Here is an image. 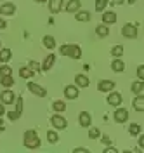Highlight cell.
<instances>
[{"label":"cell","mask_w":144,"mask_h":153,"mask_svg":"<svg viewBox=\"0 0 144 153\" xmlns=\"http://www.w3.org/2000/svg\"><path fill=\"white\" fill-rule=\"evenodd\" d=\"M23 143H24V146H26L28 150H37L40 144H42V141H40V137L37 136V132H35L33 129H30V131L24 132V139H23Z\"/></svg>","instance_id":"obj_1"},{"label":"cell","mask_w":144,"mask_h":153,"mask_svg":"<svg viewBox=\"0 0 144 153\" xmlns=\"http://www.w3.org/2000/svg\"><path fill=\"white\" fill-rule=\"evenodd\" d=\"M59 52H61L63 56H69V57H73V59H80V57H82V49H80L78 44L61 45V47H59Z\"/></svg>","instance_id":"obj_2"},{"label":"cell","mask_w":144,"mask_h":153,"mask_svg":"<svg viewBox=\"0 0 144 153\" xmlns=\"http://www.w3.org/2000/svg\"><path fill=\"white\" fill-rule=\"evenodd\" d=\"M122 35L125 38H137V35H139V25L137 23H127V25H123Z\"/></svg>","instance_id":"obj_3"},{"label":"cell","mask_w":144,"mask_h":153,"mask_svg":"<svg viewBox=\"0 0 144 153\" xmlns=\"http://www.w3.org/2000/svg\"><path fill=\"white\" fill-rule=\"evenodd\" d=\"M50 124H52V127L56 131H63V129L68 127V120L64 117H61V115H52L50 117Z\"/></svg>","instance_id":"obj_4"},{"label":"cell","mask_w":144,"mask_h":153,"mask_svg":"<svg viewBox=\"0 0 144 153\" xmlns=\"http://www.w3.org/2000/svg\"><path fill=\"white\" fill-rule=\"evenodd\" d=\"M113 118H115L116 124H125V122L128 120V111H127L125 108H120V106H116L115 113H113Z\"/></svg>","instance_id":"obj_5"},{"label":"cell","mask_w":144,"mask_h":153,"mask_svg":"<svg viewBox=\"0 0 144 153\" xmlns=\"http://www.w3.org/2000/svg\"><path fill=\"white\" fill-rule=\"evenodd\" d=\"M122 99H123V97H122L120 92H116V91H109L106 101H108V105H111V106H115V108H116V106L122 105Z\"/></svg>","instance_id":"obj_6"},{"label":"cell","mask_w":144,"mask_h":153,"mask_svg":"<svg viewBox=\"0 0 144 153\" xmlns=\"http://www.w3.org/2000/svg\"><path fill=\"white\" fill-rule=\"evenodd\" d=\"M28 91H31L33 94L38 96V97H45V96H47V91H45L42 85L35 84V82H28Z\"/></svg>","instance_id":"obj_7"},{"label":"cell","mask_w":144,"mask_h":153,"mask_svg":"<svg viewBox=\"0 0 144 153\" xmlns=\"http://www.w3.org/2000/svg\"><path fill=\"white\" fill-rule=\"evenodd\" d=\"M16 14V5L10 4V2H5L0 5V16H14Z\"/></svg>","instance_id":"obj_8"},{"label":"cell","mask_w":144,"mask_h":153,"mask_svg":"<svg viewBox=\"0 0 144 153\" xmlns=\"http://www.w3.org/2000/svg\"><path fill=\"white\" fill-rule=\"evenodd\" d=\"M78 89H80L78 85H66L64 87V97L66 99H77L78 94H80Z\"/></svg>","instance_id":"obj_9"},{"label":"cell","mask_w":144,"mask_h":153,"mask_svg":"<svg viewBox=\"0 0 144 153\" xmlns=\"http://www.w3.org/2000/svg\"><path fill=\"white\" fill-rule=\"evenodd\" d=\"M116 23V12L113 10H104L103 12V25L109 26V25H115Z\"/></svg>","instance_id":"obj_10"},{"label":"cell","mask_w":144,"mask_h":153,"mask_svg":"<svg viewBox=\"0 0 144 153\" xmlns=\"http://www.w3.org/2000/svg\"><path fill=\"white\" fill-rule=\"evenodd\" d=\"M78 124L82 125V127H90L92 124V117L89 111H82V113L78 115Z\"/></svg>","instance_id":"obj_11"},{"label":"cell","mask_w":144,"mask_h":153,"mask_svg":"<svg viewBox=\"0 0 144 153\" xmlns=\"http://www.w3.org/2000/svg\"><path fill=\"white\" fill-rule=\"evenodd\" d=\"M80 7H82V2H80V0H69L66 5H64V10L69 12V14H71V12L75 14V12L80 10Z\"/></svg>","instance_id":"obj_12"},{"label":"cell","mask_w":144,"mask_h":153,"mask_svg":"<svg viewBox=\"0 0 144 153\" xmlns=\"http://www.w3.org/2000/svg\"><path fill=\"white\" fill-rule=\"evenodd\" d=\"M97 89H99L101 92H109V91L115 89V82H113V80H101V82L97 84Z\"/></svg>","instance_id":"obj_13"},{"label":"cell","mask_w":144,"mask_h":153,"mask_svg":"<svg viewBox=\"0 0 144 153\" xmlns=\"http://www.w3.org/2000/svg\"><path fill=\"white\" fill-rule=\"evenodd\" d=\"M132 106H134V110L135 111H144V96H141V94H137L134 97V101H132Z\"/></svg>","instance_id":"obj_14"},{"label":"cell","mask_w":144,"mask_h":153,"mask_svg":"<svg viewBox=\"0 0 144 153\" xmlns=\"http://www.w3.org/2000/svg\"><path fill=\"white\" fill-rule=\"evenodd\" d=\"M0 99L4 105H12L14 103V91H4L0 94Z\"/></svg>","instance_id":"obj_15"},{"label":"cell","mask_w":144,"mask_h":153,"mask_svg":"<svg viewBox=\"0 0 144 153\" xmlns=\"http://www.w3.org/2000/svg\"><path fill=\"white\" fill-rule=\"evenodd\" d=\"M75 82H77V85L80 87V89H83V87H89V84H90L89 76L83 75V73H78V75L75 76Z\"/></svg>","instance_id":"obj_16"},{"label":"cell","mask_w":144,"mask_h":153,"mask_svg":"<svg viewBox=\"0 0 144 153\" xmlns=\"http://www.w3.org/2000/svg\"><path fill=\"white\" fill-rule=\"evenodd\" d=\"M54 63H56V56H54V54H49V56L44 59V63H42V70H44V71H49L50 68L54 66Z\"/></svg>","instance_id":"obj_17"},{"label":"cell","mask_w":144,"mask_h":153,"mask_svg":"<svg viewBox=\"0 0 144 153\" xmlns=\"http://www.w3.org/2000/svg\"><path fill=\"white\" fill-rule=\"evenodd\" d=\"M63 9V0H49V10L52 14H58Z\"/></svg>","instance_id":"obj_18"},{"label":"cell","mask_w":144,"mask_h":153,"mask_svg":"<svg viewBox=\"0 0 144 153\" xmlns=\"http://www.w3.org/2000/svg\"><path fill=\"white\" fill-rule=\"evenodd\" d=\"M111 70L116 71V73H122V71L125 70V63L120 59V57H115V59H113V63H111Z\"/></svg>","instance_id":"obj_19"},{"label":"cell","mask_w":144,"mask_h":153,"mask_svg":"<svg viewBox=\"0 0 144 153\" xmlns=\"http://www.w3.org/2000/svg\"><path fill=\"white\" fill-rule=\"evenodd\" d=\"M130 91H132L135 96L141 94V92L144 91V80H135V82H132V85H130Z\"/></svg>","instance_id":"obj_20"},{"label":"cell","mask_w":144,"mask_h":153,"mask_svg":"<svg viewBox=\"0 0 144 153\" xmlns=\"http://www.w3.org/2000/svg\"><path fill=\"white\" fill-rule=\"evenodd\" d=\"M75 18H77V21L89 23L90 21V12L89 10H78V12H75Z\"/></svg>","instance_id":"obj_21"},{"label":"cell","mask_w":144,"mask_h":153,"mask_svg":"<svg viewBox=\"0 0 144 153\" xmlns=\"http://www.w3.org/2000/svg\"><path fill=\"white\" fill-rule=\"evenodd\" d=\"M42 44L45 45V49H56V38L52 35H45L42 38Z\"/></svg>","instance_id":"obj_22"},{"label":"cell","mask_w":144,"mask_h":153,"mask_svg":"<svg viewBox=\"0 0 144 153\" xmlns=\"http://www.w3.org/2000/svg\"><path fill=\"white\" fill-rule=\"evenodd\" d=\"M12 56V51L10 49H2L0 47V63H7Z\"/></svg>","instance_id":"obj_23"},{"label":"cell","mask_w":144,"mask_h":153,"mask_svg":"<svg viewBox=\"0 0 144 153\" xmlns=\"http://www.w3.org/2000/svg\"><path fill=\"white\" fill-rule=\"evenodd\" d=\"M96 33H97V37L106 38L108 35H109V28H108L106 25H99V26L96 28Z\"/></svg>","instance_id":"obj_24"},{"label":"cell","mask_w":144,"mask_h":153,"mask_svg":"<svg viewBox=\"0 0 144 153\" xmlns=\"http://www.w3.org/2000/svg\"><path fill=\"white\" fill-rule=\"evenodd\" d=\"M33 73H35V71H33V70H31L30 66H23V68H19V76L26 78V80H28V78H31V76H33Z\"/></svg>","instance_id":"obj_25"},{"label":"cell","mask_w":144,"mask_h":153,"mask_svg":"<svg viewBox=\"0 0 144 153\" xmlns=\"http://www.w3.org/2000/svg\"><path fill=\"white\" fill-rule=\"evenodd\" d=\"M0 84L4 87H12L14 85V76L7 75V76H0Z\"/></svg>","instance_id":"obj_26"},{"label":"cell","mask_w":144,"mask_h":153,"mask_svg":"<svg viewBox=\"0 0 144 153\" xmlns=\"http://www.w3.org/2000/svg\"><path fill=\"white\" fill-rule=\"evenodd\" d=\"M47 141L50 144H56L59 141V134L56 131H47Z\"/></svg>","instance_id":"obj_27"},{"label":"cell","mask_w":144,"mask_h":153,"mask_svg":"<svg viewBox=\"0 0 144 153\" xmlns=\"http://www.w3.org/2000/svg\"><path fill=\"white\" fill-rule=\"evenodd\" d=\"M108 2L109 0H96V10L97 12H104L108 7Z\"/></svg>","instance_id":"obj_28"},{"label":"cell","mask_w":144,"mask_h":153,"mask_svg":"<svg viewBox=\"0 0 144 153\" xmlns=\"http://www.w3.org/2000/svg\"><path fill=\"white\" fill-rule=\"evenodd\" d=\"M128 132H130V136L137 137V136H139V132H141V125H139V124H130V127H128Z\"/></svg>","instance_id":"obj_29"},{"label":"cell","mask_w":144,"mask_h":153,"mask_svg":"<svg viewBox=\"0 0 144 153\" xmlns=\"http://www.w3.org/2000/svg\"><path fill=\"white\" fill-rule=\"evenodd\" d=\"M111 56L113 57H122L123 56V47H122V45H115V47H111Z\"/></svg>","instance_id":"obj_30"},{"label":"cell","mask_w":144,"mask_h":153,"mask_svg":"<svg viewBox=\"0 0 144 153\" xmlns=\"http://www.w3.org/2000/svg\"><path fill=\"white\" fill-rule=\"evenodd\" d=\"M52 110H54V111H64V110H66L64 101H54V103H52Z\"/></svg>","instance_id":"obj_31"},{"label":"cell","mask_w":144,"mask_h":153,"mask_svg":"<svg viewBox=\"0 0 144 153\" xmlns=\"http://www.w3.org/2000/svg\"><path fill=\"white\" fill-rule=\"evenodd\" d=\"M99 137H101V131L97 127H92L89 131V139H99Z\"/></svg>","instance_id":"obj_32"},{"label":"cell","mask_w":144,"mask_h":153,"mask_svg":"<svg viewBox=\"0 0 144 153\" xmlns=\"http://www.w3.org/2000/svg\"><path fill=\"white\" fill-rule=\"evenodd\" d=\"M7 75H12V68L9 65H2L0 66V76H7Z\"/></svg>","instance_id":"obj_33"},{"label":"cell","mask_w":144,"mask_h":153,"mask_svg":"<svg viewBox=\"0 0 144 153\" xmlns=\"http://www.w3.org/2000/svg\"><path fill=\"white\" fill-rule=\"evenodd\" d=\"M16 113L21 117V113H23V97H18L16 99Z\"/></svg>","instance_id":"obj_34"},{"label":"cell","mask_w":144,"mask_h":153,"mask_svg":"<svg viewBox=\"0 0 144 153\" xmlns=\"http://www.w3.org/2000/svg\"><path fill=\"white\" fill-rule=\"evenodd\" d=\"M28 66L33 70V71H42V65H38L37 61H30L28 63Z\"/></svg>","instance_id":"obj_35"},{"label":"cell","mask_w":144,"mask_h":153,"mask_svg":"<svg viewBox=\"0 0 144 153\" xmlns=\"http://www.w3.org/2000/svg\"><path fill=\"white\" fill-rule=\"evenodd\" d=\"M135 73H137V76H139V80H144V65H141V66H137V70H135Z\"/></svg>","instance_id":"obj_36"},{"label":"cell","mask_w":144,"mask_h":153,"mask_svg":"<svg viewBox=\"0 0 144 153\" xmlns=\"http://www.w3.org/2000/svg\"><path fill=\"white\" fill-rule=\"evenodd\" d=\"M7 117H9L10 120H12V122H14V120H18V118H19V115L16 113V111H9V113H7Z\"/></svg>","instance_id":"obj_37"},{"label":"cell","mask_w":144,"mask_h":153,"mask_svg":"<svg viewBox=\"0 0 144 153\" xmlns=\"http://www.w3.org/2000/svg\"><path fill=\"white\" fill-rule=\"evenodd\" d=\"M87 152H89L87 148H75L73 150V153H87Z\"/></svg>","instance_id":"obj_38"},{"label":"cell","mask_w":144,"mask_h":153,"mask_svg":"<svg viewBox=\"0 0 144 153\" xmlns=\"http://www.w3.org/2000/svg\"><path fill=\"white\" fill-rule=\"evenodd\" d=\"M137 137H139V146L144 150V134H143V136H137Z\"/></svg>","instance_id":"obj_39"},{"label":"cell","mask_w":144,"mask_h":153,"mask_svg":"<svg viewBox=\"0 0 144 153\" xmlns=\"http://www.w3.org/2000/svg\"><path fill=\"white\" fill-rule=\"evenodd\" d=\"M104 153H118V150L111 146V148H106V150H104Z\"/></svg>","instance_id":"obj_40"},{"label":"cell","mask_w":144,"mask_h":153,"mask_svg":"<svg viewBox=\"0 0 144 153\" xmlns=\"http://www.w3.org/2000/svg\"><path fill=\"white\" fill-rule=\"evenodd\" d=\"M5 26H7V21H4V19L0 18V30H4Z\"/></svg>","instance_id":"obj_41"},{"label":"cell","mask_w":144,"mask_h":153,"mask_svg":"<svg viewBox=\"0 0 144 153\" xmlns=\"http://www.w3.org/2000/svg\"><path fill=\"white\" fill-rule=\"evenodd\" d=\"M125 0H111V5H120V4H123Z\"/></svg>","instance_id":"obj_42"},{"label":"cell","mask_w":144,"mask_h":153,"mask_svg":"<svg viewBox=\"0 0 144 153\" xmlns=\"http://www.w3.org/2000/svg\"><path fill=\"white\" fill-rule=\"evenodd\" d=\"M103 143H104V144H109L111 141H109V137H108V136H103Z\"/></svg>","instance_id":"obj_43"},{"label":"cell","mask_w":144,"mask_h":153,"mask_svg":"<svg viewBox=\"0 0 144 153\" xmlns=\"http://www.w3.org/2000/svg\"><path fill=\"white\" fill-rule=\"evenodd\" d=\"M4 113H5V106H4V103H2V105H0V117H2Z\"/></svg>","instance_id":"obj_44"},{"label":"cell","mask_w":144,"mask_h":153,"mask_svg":"<svg viewBox=\"0 0 144 153\" xmlns=\"http://www.w3.org/2000/svg\"><path fill=\"white\" fill-rule=\"evenodd\" d=\"M2 129H4V120L0 118V131H2Z\"/></svg>","instance_id":"obj_45"},{"label":"cell","mask_w":144,"mask_h":153,"mask_svg":"<svg viewBox=\"0 0 144 153\" xmlns=\"http://www.w3.org/2000/svg\"><path fill=\"white\" fill-rule=\"evenodd\" d=\"M127 2H128V4H135V0H127Z\"/></svg>","instance_id":"obj_46"},{"label":"cell","mask_w":144,"mask_h":153,"mask_svg":"<svg viewBox=\"0 0 144 153\" xmlns=\"http://www.w3.org/2000/svg\"><path fill=\"white\" fill-rule=\"evenodd\" d=\"M37 2H38V4H44V2H45V0H37Z\"/></svg>","instance_id":"obj_47"},{"label":"cell","mask_w":144,"mask_h":153,"mask_svg":"<svg viewBox=\"0 0 144 153\" xmlns=\"http://www.w3.org/2000/svg\"><path fill=\"white\" fill-rule=\"evenodd\" d=\"M0 47H2V42H0Z\"/></svg>","instance_id":"obj_48"}]
</instances>
